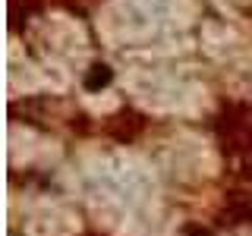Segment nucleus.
<instances>
[{"mask_svg":"<svg viewBox=\"0 0 252 236\" xmlns=\"http://www.w3.org/2000/svg\"><path fill=\"white\" fill-rule=\"evenodd\" d=\"M104 129H107L117 142H132V139H136V132L142 129V117L132 114V110H120V114H114V117L107 120Z\"/></svg>","mask_w":252,"mask_h":236,"instance_id":"obj_1","label":"nucleus"},{"mask_svg":"<svg viewBox=\"0 0 252 236\" xmlns=\"http://www.w3.org/2000/svg\"><path fill=\"white\" fill-rule=\"evenodd\" d=\"M110 79H114V73H110L107 63H94L89 73H85V88L98 91V88H104V85H110Z\"/></svg>","mask_w":252,"mask_h":236,"instance_id":"obj_2","label":"nucleus"},{"mask_svg":"<svg viewBox=\"0 0 252 236\" xmlns=\"http://www.w3.org/2000/svg\"><path fill=\"white\" fill-rule=\"evenodd\" d=\"M180 236H211V230H205L202 224H186V227H183V233H180Z\"/></svg>","mask_w":252,"mask_h":236,"instance_id":"obj_3","label":"nucleus"}]
</instances>
